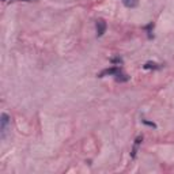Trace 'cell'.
<instances>
[{
  "instance_id": "cell-8",
  "label": "cell",
  "mask_w": 174,
  "mask_h": 174,
  "mask_svg": "<svg viewBox=\"0 0 174 174\" xmlns=\"http://www.w3.org/2000/svg\"><path fill=\"white\" fill-rule=\"evenodd\" d=\"M110 61L113 64H123V59L121 57H113V59H110Z\"/></svg>"
},
{
  "instance_id": "cell-2",
  "label": "cell",
  "mask_w": 174,
  "mask_h": 174,
  "mask_svg": "<svg viewBox=\"0 0 174 174\" xmlns=\"http://www.w3.org/2000/svg\"><path fill=\"white\" fill-rule=\"evenodd\" d=\"M121 72L120 67H112V68H106L103 69L102 72L98 73V78H103V76H108V75H118Z\"/></svg>"
},
{
  "instance_id": "cell-7",
  "label": "cell",
  "mask_w": 174,
  "mask_h": 174,
  "mask_svg": "<svg viewBox=\"0 0 174 174\" xmlns=\"http://www.w3.org/2000/svg\"><path fill=\"white\" fill-rule=\"evenodd\" d=\"M116 80L117 82H128L129 80V76L128 75H124V73H118V75H116Z\"/></svg>"
},
{
  "instance_id": "cell-11",
  "label": "cell",
  "mask_w": 174,
  "mask_h": 174,
  "mask_svg": "<svg viewBox=\"0 0 174 174\" xmlns=\"http://www.w3.org/2000/svg\"><path fill=\"white\" fill-rule=\"evenodd\" d=\"M2 2H6V0H2Z\"/></svg>"
},
{
  "instance_id": "cell-10",
  "label": "cell",
  "mask_w": 174,
  "mask_h": 174,
  "mask_svg": "<svg viewBox=\"0 0 174 174\" xmlns=\"http://www.w3.org/2000/svg\"><path fill=\"white\" fill-rule=\"evenodd\" d=\"M21 2H34V0H21Z\"/></svg>"
},
{
  "instance_id": "cell-3",
  "label": "cell",
  "mask_w": 174,
  "mask_h": 174,
  "mask_svg": "<svg viewBox=\"0 0 174 174\" xmlns=\"http://www.w3.org/2000/svg\"><path fill=\"white\" fill-rule=\"evenodd\" d=\"M106 22L103 21V19H98L97 22H95V29H97V35L98 37H102L103 34H105V31H106Z\"/></svg>"
},
{
  "instance_id": "cell-5",
  "label": "cell",
  "mask_w": 174,
  "mask_h": 174,
  "mask_svg": "<svg viewBox=\"0 0 174 174\" xmlns=\"http://www.w3.org/2000/svg\"><path fill=\"white\" fill-rule=\"evenodd\" d=\"M123 2V4L125 7H128V8H135V7H138L139 4V0H121Z\"/></svg>"
},
{
  "instance_id": "cell-4",
  "label": "cell",
  "mask_w": 174,
  "mask_h": 174,
  "mask_svg": "<svg viewBox=\"0 0 174 174\" xmlns=\"http://www.w3.org/2000/svg\"><path fill=\"white\" fill-rule=\"evenodd\" d=\"M142 142H143V136H138L136 140H135V146H133V148H132V154H131L132 158L136 157V153H138V148H139V146H140Z\"/></svg>"
},
{
  "instance_id": "cell-1",
  "label": "cell",
  "mask_w": 174,
  "mask_h": 174,
  "mask_svg": "<svg viewBox=\"0 0 174 174\" xmlns=\"http://www.w3.org/2000/svg\"><path fill=\"white\" fill-rule=\"evenodd\" d=\"M11 123V117L7 113H2L0 114V131H2V139L6 138L7 129H8V125Z\"/></svg>"
},
{
  "instance_id": "cell-6",
  "label": "cell",
  "mask_w": 174,
  "mask_h": 174,
  "mask_svg": "<svg viewBox=\"0 0 174 174\" xmlns=\"http://www.w3.org/2000/svg\"><path fill=\"white\" fill-rule=\"evenodd\" d=\"M143 68H144V69H159V68H161V65L157 64V63L148 61V63H146V64L143 65Z\"/></svg>"
},
{
  "instance_id": "cell-9",
  "label": "cell",
  "mask_w": 174,
  "mask_h": 174,
  "mask_svg": "<svg viewBox=\"0 0 174 174\" xmlns=\"http://www.w3.org/2000/svg\"><path fill=\"white\" fill-rule=\"evenodd\" d=\"M143 123H144V124H147V125H150V127H154V128L157 127V125H155L154 123H150V121H146V120H143Z\"/></svg>"
}]
</instances>
